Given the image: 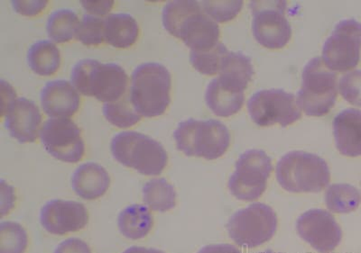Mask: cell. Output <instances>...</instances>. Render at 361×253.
<instances>
[{
  "instance_id": "cell-1",
  "label": "cell",
  "mask_w": 361,
  "mask_h": 253,
  "mask_svg": "<svg viewBox=\"0 0 361 253\" xmlns=\"http://www.w3.org/2000/svg\"><path fill=\"white\" fill-rule=\"evenodd\" d=\"M163 25L191 51L202 52L217 46L220 27L203 11L201 3L172 1L163 9Z\"/></svg>"
},
{
  "instance_id": "cell-2",
  "label": "cell",
  "mask_w": 361,
  "mask_h": 253,
  "mask_svg": "<svg viewBox=\"0 0 361 253\" xmlns=\"http://www.w3.org/2000/svg\"><path fill=\"white\" fill-rule=\"evenodd\" d=\"M71 81L82 95L105 104L118 101L128 93L127 72L116 63H102L92 59L80 60L73 66Z\"/></svg>"
},
{
  "instance_id": "cell-3",
  "label": "cell",
  "mask_w": 361,
  "mask_h": 253,
  "mask_svg": "<svg viewBox=\"0 0 361 253\" xmlns=\"http://www.w3.org/2000/svg\"><path fill=\"white\" fill-rule=\"evenodd\" d=\"M172 77L166 67L157 63L141 64L131 77L130 97L142 117L162 115L171 102Z\"/></svg>"
},
{
  "instance_id": "cell-4",
  "label": "cell",
  "mask_w": 361,
  "mask_h": 253,
  "mask_svg": "<svg viewBox=\"0 0 361 253\" xmlns=\"http://www.w3.org/2000/svg\"><path fill=\"white\" fill-rule=\"evenodd\" d=\"M276 178L291 193H319L330 184L331 171L320 156L293 150L277 162Z\"/></svg>"
},
{
  "instance_id": "cell-5",
  "label": "cell",
  "mask_w": 361,
  "mask_h": 253,
  "mask_svg": "<svg viewBox=\"0 0 361 253\" xmlns=\"http://www.w3.org/2000/svg\"><path fill=\"white\" fill-rule=\"evenodd\" d=\"M177 149L188 157L214 161L224 156L231 144L228 127L215 119L180 122L175 133Z\"/></svg>"
},
{
  "instance_id": "cell-6",
  "label": "cell",
  "mask_w": 361,
  "mask_h": 253,
  "mask_svg": "<svg viewBox=\"0 0 361 253\" xmlns=\"http://www.w3.org/2000/svg\"><path fill=\"white\" fill-rule=\"evenodd\" d=\"M111 150L116 161L142 175H160L169 163V155L162 144L140 133L118 134L113 137Z\"/></svg>"
},
{
  "instance_id": "cell-7",
  "label": "cell",
  "mask_w": 361,
  "mask_h": 253,
  "mask_svg": "<svg viewBox=\"0 0 361 253\" xmlns=\"http://www.w3.org/2000/svg\"><path fill=\"white\" fill-rule=\"evenodd\" d=\"M302 79L296 99L300 110L309 117L327 115L337 99L336 73L327 69L322 58L315 57L305 66Z\"/></svg>"
},
{
  "instance_id": "cell-8",
  "label": "cell",
  "mask_w": 361,
  "mask_h": 253,
  "mask_svg": "<svg viewBox=\"0 0 361 253\" xmlns=\"http://www.w3.org/2000/svg\"><path fill=\"white\" fill-rule=\"evenodd\" d=\"M277 225L279 219L272 207L254 203L235 213L228 220L227 230L237 245L256 248L273 238Z\"/></svg>"
},
{
  "instance_id": "cell-9",
  "label": "cell",
  "mask_w": 361,
  "mask_h": 253,
  "mask_svg": "<svg viewBox=\"0 0 361 253\" xmlns=\"http://www.w3.org/2000/svg\"><path fill=\"white\" fill-rule=\"evenodd\" d=\"M228 181V190L238 200H259L267 190L273 171L272 160L264 150H248L240 156Z\"/></svg>"
},
{
  "instance_id": "cell-10",
  "label": "cell",
  "mask_w": 361,
  "mask_h": 253,
  "mask_svg": "<svg viewBox=\"0 0 361 253\" xmlns=\"http://www.w3.org/2000/svg\"><path fill=\"white\" fill-rule=\"evenodd\" d=\"M247 111L251 119L259 126L279 124L286 127L302 117L295 95L283 89H264L248 99Z\"/></svg>"
},
{
  "instance_id": "cell-11",
  "label": "cell",
  "mask_w": 361,
  "mask_h": 253,
  "mask_svg": "<svg viewBox=\"0 0 361 253\" xmlns=\"http://www.w3.org/2000/svg\"><path fill=\"white\" fill-rule=\"evenodd\" d=\"M361 52V24L355 19L341 21L325 41L322 62L333 72H344L359 64Z\"/></svg>"
},
{
  "instance_id": "cell-12",
  "label": "cell",
  "mask_w": 361,
  "mask_h": 253,
  "mask_svg": "<svg viewBox=\"0 0 361 253\" xmlns=\"http://www.w3.org/2000/svg\"><path fill=\"white\" fill-rule=\"evenodd\" d=\"M286 1H252L255 39L269 49H281L289 43L292 28L286 18Z\"/></svg>"
},
{
  "instance_id": "cell-13",
  "label": "cell",
  "mask_w": 361,
  "mask_h": 253,
  "mask_svg": "<svg viewBox=\"0 0 361 253\" xmlns=\"http://www.w3.org/2000/svg\"><path fill=\"white\" fill-rule=\"evenodd\" d=\"M40 139L45 150L58 161L77 163L85 156L82 133L69 118H51L44 122Z\"/></svg>"
},
{
  "instance_id": "cell-14",
  "label": "cell",
  "mask_w": 361,
  "mask_h": 253,
  "mask_svg": "<svg viewBox=\"0 0 361 253\" xmlns=\"http://www.w3.org/2000/svg\"><path fill=\"white\" fill-rule=\"evenodd\" d=\"M296 231L305 242L320 253L334 251L343 239V231L326 210L311 209L298 217Z\"/></svg>"
},
{
  "instance_id": "cell-15",
  "label": "cell",
  "mask_w": 361,
  "mask_h": 253,
  "mask_svg": "<svg viewBox=\"0 0 361 253\" xmlns=\"http://www.w3.org/2000/svg\"><path fill=\"white\" fill-rule=\"evenodd\" d=\"M40 222L51 235H64L85 229L89 223V213L79 202L54 200L42 207Z\"/></svg>"
},
{
  "instance_id": "cell-16",
  "label": "cell",
  "mask_w": 361,
  "mask_h": 253,
  "mask_svg": "<svg viewBox=\"0 0 361 253\" xmlns=\"http://www.w3.org/2000/svg\"><path fill=\"white\" fill-rule=\"evenodd\" d=\"M2 115L13 138L20 143L35 142L41 131L42 115L34 101L25 98L15 99Z\"/></svg>"
},
{
  "instance_id": "cell-17",
  "label": "cell",
  "mask_w": 361,
  "mask_h": 253,
  "mask_svg": "<svg viewBox=\"0 0 361 253\" xmlns=\"http://www.w3.org/2000/svg\"><path fill=\"white\" fill-rule=\"evenodd\" d=\"M41 105L51 118H69L78 111L80 98L78 91L63 79L47 83L41 91Z\"/></svg>"
},
{
  "instance_id": "cell-18",
  "label": "cell",
  "mask_w": 361,
  "mask_h": 253,
  "mask_svg": "<svg viewBox=\"0 0 361 253\" xmlns=\"http://www.w3.org/2000/svg\"><path fill=\"white\" fill-rule=\"evenodd\" d=\"M335 143L341 155L361 156V111L348 108L334 120Z\"/></svg>"
},
{
  "instance_id": "cell-19",
  "label": "cell",
  "mask_w": 361,
  "mask_h": 253,
  "mask_svg": "<svg viewBox=\"0 0 361 253\" xmlns=\"http://www.w3.org/2000/svg\"><path fill=\"white\" fill-rule=\"evenodd\" d=\"M254 73L250 57L241 52H230L225 57L220 76L215 81L226 91L233 94H244Z\"/></svg>"
},
{
  "instance_id": "cell-20",
  "label": "cell",
  "mask_w": 361,
  "mask_h": 253,
  "mask_svg": "<svg viewBox=\"0 0 361 253\" xmlns=\"http://www.w3.org/2000/svg\"><path fill=\"white\" fill-rule=\"evenodd\" d=\"M109 186H111V177L108 171L98 163H85L73 172V190L83 200H98L104 196Z\"/></svg>"
},
{
  "instance_id": "cell-21",
  "label": "cell",
  "mask_w": 361,
  "mask_h": 253,
  "mask_svg": "<svg viewBox=\"0 0 361 253\" xmlns=\"http://www.w3.org/2000/svg\"><path fill=\"white\" fill-rule=\"evenodd\" d=\"M104 23L105 41L109 46L126 49L133 46L137 41L140 27L131 15L126 13L109 14L104 19Z\"/></svg>"
},
{
  "instance_id": "cell-22",
  "label": "cell",
  "mask_w": 361,
  "mask_h": 253,
  "mask_svg": "<svg viewBox=\"0 0 361 253\" xmlns=\"http://www.w3.org/2000/svg\"><path fill=\"white\" fill-rule=\"evenodd\" d=\"M153 226L152 214L148 207L143 205H131L118 214L119 232L128 239L145 238L151 232Z\"/></svg>"
},
{
  "instance_id": "cell-23",
  "label": "cell",
  "mask_w": 361,
  "mask_h": 253,
  "mask_svg": "<svg viewBox=\"0 0 361 253\" xmlns=\"http://www.w3.org/2000/svg\"><path fill=\"white\" fill-rule=\"evenodd\" d=\"M27 63L37 75H54L60 68V51L56 44L50 41H38L29 48Z\"/></svg>"
},
{
  "instance_id": "cell-24",
  "label": "cell",
  "mask_w": 361,
  "mask_h": 253,
  "mask_svg": "<svg viewBox=\"0 0 361 253\" xmlns=\"http://www.w3.org/2000/svg\"><path fill=\"white\" fill-rule=\"evenodd\" d=\"M208 108L221 117H231L243 107L245 94H232L225 91L217 84L215 79L209 83L205 93Z\"/></svg>"
},
{
  "instance_id": "cell-25",
  "label": "cell",
  "mask_w": 361,
  "mask_h": 253,
  "mask_svg": "<svg viewBox=\"0 0 361 253\" xmlns=\"http://www.w3.org/2000/svg\"><path fill=\"white\" fill-rule=\"evenodd\" d=\"M176 191L166 179H154L143 187V201L151 210L167 212L176 206Z\"/></svg>"
},
{
  "instance_id": "cell-26",
  "label": "cell",
  "mask_w": 361,
  "mask_h": 253,
  "mask_svg": "<svg viewBox=\"0 0 361 253\" xmlns=\"http://www.w3.org/2000/svg\"><path fill=\"white\" fill-rule=\"evenodd\" d=\"M325 205L336 214H349L357 209L361 203V193L350 184H334L325 192Z\"/></svg>"
},
{
  "instance_id": "cell-27",
  "label": "cell",
  "mask_w": 361,
  "mask_h": 253,
  "mask_svg": "<svg viewBox=\"0 0 361 253\" xmlns=\"http://www.w3.org/2000/svg\"><path fill=\"white\" fill-rule=\"evenodd\" d=\"M79 25V18L75 12L70 9H59L51 13L48 18L47 34L56 43H66L76 37Z\"/></svg>"
},
{
  "instance_id": "cell-28",
  "label": "cell",
  "mask_w": 361,
  "mask_h": 253,
  "mask_svg": "<svg viewBox=\"0 0 361 253\" xmlns=\"http://www.w3.org/2000/svg\"><path fill=\"white\" fill-rule=\"evenodd\" d=\"M103 115L109 123L118 128L133 126L140 122L142 118L131 103L130 91L119 100L104 104Z\"/></svg>"
},
{
  "instance_id": "cell-29",
  "label": "cell",
  "mask_w": 361,
  "mask_h": 253,
  "mask_svg": "<svg viewBox=\"0 0 361 253\" xmlns=\"http://www.w3.org/2000/svg\"><path fill=\"white\" fill-rule=\"evenodd\" d=\"M228 50L224 44L219 43L212 49L196 52L191 51L190 62L193 68L203 75H215L220 73L222 63L228 56Z\"/></svg>"
},
{
  "instance_id": "cell-30",
  "label": "cell",
  "mask_w": 361,
  "mask_h": 253,
  "mask_svg": "<svg viewBox=\"0 0 361 253\" xmlns=\"http://www.w3.org/2000/svg\"><path fill=\"white\" fill-rule=\"evenodd\" d=\"M0 253H25L28 246L27 231L18 223L2 222L0 225Z\"/></svg>"
},
{
  "instance_id": "cell-31",
  "label": "cell",
  "mask_w": 361,
  "mask_h": 253,
  "mask_svg": "<svg viewBox=\"0 0 361 253\" xmlns=\"http://www.w3.org/2000/svg\"><path fill=\"white\" fill-rule=\"evenodd\" d=\"M104 30V19L85 15L80 22L75 37L85 46H99L105 41Z\"/></svg>"
},
{
  "instance_id": "cell-32",
  "label": "cell",
  "mask_w": 361,
  "mask_h": 253,
  "mask_svg": "<svg viewBox=\"0 0 361 253\" xmlns=\"http://www.w3.org/2000/svg\"><path fill=\"white\" fill-rule=\"evenodd\" d=\"M243 1H202L203 11L219 23H225L237 17L243 6Z\"/></svg>"
},
{
  "instance_id": "cell-33",
  "label": "cell",
  "mask_w": 361,
  "mask_h": 253,
  "mask_svg": "<svg viewBox=\"0 0 361 253\" xmlns=\"http://www.w3.org/2000/svg\"><path fill=\"white\" fill-rule=\"evenodd\" d=\"M341 95L350 104L361 108V70H357L341 77L338 82Z\"/></svg>"
},
{
  "instance_id": "cell-34",
  "label": "cell",
  "mask_w": 361,
  "mask_h": 253,
  "mask_svg": "<svg viewBox=\"0 0 361 253\" xmlns=\"http://www.w3.org/2000/svg\"><path fill=\"white\" fill-rule=\"evenodd\" d=\"M13 8L18 14L25 15V17H34L44 11L47 1H12Z\"/></svg>"
},
{
  "instance_id": "cell-35",
  "label": "cell",
  "mask_w": 361,
  "mask_h": 253,
  "mask_svg": "<svg viewBox=\"0 0 361 253\" xmlns=\"http://www.w3.org/2000/svg\"><path fill=\"white\" fill-rule=\"evenodd\" d=\"M54 253H92L87 242L79 238H70L60 243Z\"/></svg>"
},
{
  "instance_id": "cell-36",
  "label": "cell",
  "mask_w": 361,
  "mask_h": 253,
  "mask_svg": "<svg viewBox=\"0 0 361 253\" xmlns=\"http://www.w3.org/2000/svg\"><path fill=\"white\" fill-rule=\"evenodd\" d=\"M83 8L95 17H104L111 11L114 1H82Z\"/></svg>"
},
{
  "instance_id": "cell-37",
  "label": "cell",
  "mask_w": 361,
  "mask_h": 253,
  "mask_svg": "<svg viewBox=\"0 0 361 253\" xmlns=\"http://www.w3.org/2000/svg\"><path fill=\"white\" fill-rule=\"evenodd\" d=\"M197 253H241L240 249L231 245H211L202 248Z\"/></svg>"
},
{
  "instance_id": "cell-38",
  "label": "cell",
  "mask_w": 361,
  "mask_h": 253,
  "mask_svg": "<svg viewBox=\"0 0 361 253\" xmlns=\"http://www.w3.org/2000/svg\"><path fill=\"white\" fill-rule=\"evenodd\" d=\"M122 253H164L160 249H153V248H145V247H138V246H133V247L128 248L126 249L125 252Z\"/></svg>"
},
{
  "instance_id": "cell-39",
  "label": "cell",
  "mask_w": 361,
  "mask_h": 253,
  "mask_svg": "<svg viewBox=\"0 0 361 253\" xmlns=\"http://www.w3.org/2000/svg\"><path fill=\"white\" fill-rule=\"evenodd\" d=\"M264 253H275V252H271V251H267V252H264Z\"/></svg>"
}]
</instances>
